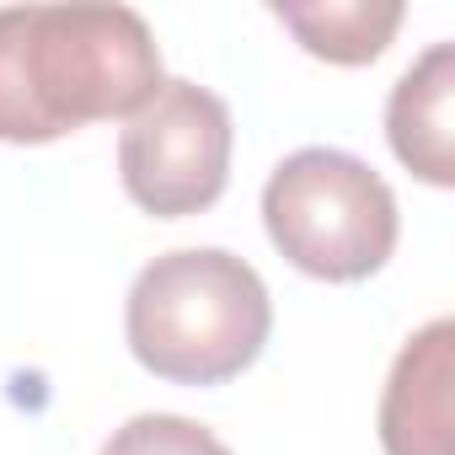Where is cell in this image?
<instances>
[{
  "label": "cell",
  "instance_id": "4",
  "mask_svg": "<svg viewBox=\"0 0 455 455\" xmlns=\"http://www.w3.org/2000/svg\"><path fill=\"white\" fill-rule=\"evenodd\" d=\"M231 108L209 86L166 81L118 140L124 193L156 220L198 214L231 182Z\"/></svg>",
  "mask_w": 455,
  "mask_h": 455
},
{
  "label": "cell",
  "instance_id": "1",
  "mask_svg": "<svg viewBox=\"0 0 455 455\" xmlns=\"http://www.w3.org/2000/svg\"><path fill=\"white\" fill-rule=\"evenodd\" d=\"M161 49L129 6H0V140L49 145L97 118H134Z\"/></svg>",
  "mask_w": 455,
  "mask_h": 455
},
{
  "label": "cell",
  "instance_id": "3",
  "mask_svg": "<svg viewBox=\"0 0 455 455\" xmlns=\"http://www.w3.org/2000/svg\"><path fill=\"white\" fill-rule=\"evenodd\" d=\"M263 225L300 274L354 284L386 268L396 247V198L370 161L306 145L274 166L263 188Z\"/></svg>",
  "mask_w": 455,
  "mask_h": 455
},
{
  "label": "cell",
  "instance_id": "7",
  "mask_svg": "<svg viewBox=\"0 0 455 455\" xmlns=\"http://www.w3.org/2000/svg\"><path fill=\"white\" fill-rule=\"evenodd\" d=\"M274 17L306 44V54H316L327 65H370L402 28L396 0H316V6L279 0Z\"/></svg>",
  "mask_w": 455,
  "mask_h": 455
},
{
  "label": "cell",
  "instance_id": "5",
  "mask_svg": "<svg viewBox=\"0 0 455 455\" xmlns=\"http://www.w3.org/2000/svg\"><path fill=\"white\" fill-rule=\"evenodd\" d=\"M450 375H455V322L439 316L407 338L380 391V444L386 455H450Z\"/></svg>",
  "mask_w": 455,
  "mask_h": 455
},
{
  "label": "cell",
  "instance_id": "6",
  "mask_svg": "<svg viewBox=\"0 0 455 455\" xmlns=\"http://www.w3.org/2000/svg\"><path fill=\"white\" fill-rule=\"evenodd\" d=\"M450 129H455V44H434L391 86L386 140L412 177L450 188L455 182V134Z\"/></svg>",
  "mask_w": 455,
  "mask_h": 455
},
{
  "label": "cell",
  "instance_id": "8",
  "mask_svg": "<svg viewBox=\"0 0 455 455\" xmlns=\"http://www.w3.org/2000/svg\"><path fill=\"white\" fill-rule=\"evenodd\" d=\"M102 455H231V450L182 412H140L124 428H113Z\"/></svg>",
  "mask_w": 455,
  "mask_h": 455
},
{
  "label": "cell",
  "instance_id": "2",
  "mask_svg": "<svg viewBox=\"0 0 455 455\" xmlns=\"http://www.w3.org/2000/svg\"><path fill=\"white\" fill-rule=\"evenodd\" d=\"M274 327L258 268L225 247H177L140 268L124 332L134 359L172 386H220L242 375Z\"/></svg>",
  "mask_w": 455,
  "mask_h": 455
}]
</instances>
